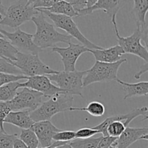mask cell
I'll return each instance as SVG.
<instances>
[{"instance_id":"1","label":"cell","mask_w":148,"mask_h":148,"mask_svg":"<svg viewBox=\"0 0 148 148\" xmlns=\"http://www.w3.org/2000/svg\"><path fill=\"white\" fill-rule=\"evenodd\" d=\"M36 27V31L33 35V43L41 49L53 48L59 43L69 44L72 42V37L68 34H63L55 28L53 24L46 20V16L39 12L31 19Z\"/></svg>"},{"instance_id":"2","label":"cell","mask_w":148,"mask_h":148,"mask_svg":"<svg viewBox=\"0 0 148 148\" xmlns=\"http://www.w3.org/2000/svg\"><path fill=\"white\" fill-rule=\"evenodd\" d=\"M73 95L61 92L49 98L48 101L41 103L40 106L30 112V117L35 122L51 121L52 117L61 112L68 111L72 107Z\"/></svg>"},{"instance_id":"3","label":"cell","mask_w":148,"mask_h":148,"mask_svg":"<svg viewBox=\"0 0 148 148\" xmlns=\"http://www.w3.org/2000/svg\"><path fill=\"white\" fill-rule=\"evenodd\" d=\"M114 25L119 46H121L124 53H130L139 56L148 63L147 51V27L141 29L137 27L134 33L128 37L119 35L116 21L111 22Z\"/></svg>"},{"instance_id":"4","label":"cell","mask_w":148,"mask_h":148,"mask_svg":"<svg viewBox=\"0 0 148 148\" xmlns=\"http://www.w3.org/2000/svg\"><path fill=\"white\" fill-rule=\"evenodd\" d=\"M127 62V59H121L114 63H105L95 61L93 66L85 71L82 79L83 88L95 82L116 81L119 69L122 64Z\"/></svg>"},{"instance_id":"5","label":"cell","mask_w":148,"mask_h":148,"mask_svg":"<svg viewBox=\"0 0 148 148\" xmlns=\"http://www.w3.org/2000/svg\"><path fill=\"white\" fill-rule=\"evenodd\" d=\"M38 12V11L27 0H16L6 10L4 17L0 20V25L16 28L30 21Z\"/></svg>"},{"instance_id":"6","label":"cell","mask_w":148,"mask_h":148,"mask_svg":"<svg viewBox=\"0 0 148 148\" xmlns=\"http://www.w3.org/2000/svg\"><path fill=\"white\" fill-rule=\"evenodd\" d=\"M10 62L20 69L23 75L27 77L53 75L59 72L45 64L37 54L18 51L14 61H10Z\"/></svg>"},{"instance_id":"7","label":"cell","mask_w":148,"mask_h":148,"mask_svg":"<svg viewBox=\"0 0 148 148\" xmlns=\"http://www.w3.org/2000/svg\"><path fill=\"white\" fill-rule=\"evenodd\" d=\"M85 71L79 72L75 70L72 72H58L53 75H49L47 77L56 86L62 89L65 92L70 95H82L83 83L82 79Z\"/></svg>"},{"instance_id":"8","label":"cell","mask_w":148,"mask_h":148,"mask_svg":"<svg viewBox=\"0 0 148 148\" xmlns=\"http://www.w3.org/2000/svg\"><path fill=\"white\" fill-rule=\"evenodd\" d=\"M38 11L41 12L45 16L50 18L53 21V25L56 27L65 30L68 33L69 36L76 38L79 42L82 43L84 46L89 49H101L103 47L97 46L93 43L88 40L79 30L77 25L72 17L69 16L62 15V14H56L53 13H51L46 10H41V9H36Z\"/></svg>"},{"instance_id":"9","label":"cell","mask_w":148,"mask_h":148,"mask_svg":"<svg viewBox=\"0 0 148 148\" xmlns=\"http://www.w3.org/2000/svg\"><path fill=\"white\" fill-rule=\"evenodd\" d=\"M0 33L7 38L12 45L19 52L25 53L38 55L43 49H40L33 43V35L27 33L20 29L17 28L13 33L6 31L4 29H0Z\"/></svg>"},{"instance_id":"10","label":"cell","mask_w":148,"mask_h":148,"mask_svg":"<svg viewBox=\"0 0 148 148\" xmlns=\"http://www.w3.org/2000/svg\"><path fill=\"white\" fill-rule=\"evenodd\" d=\"M43 95L40 92L27 88H23L10 101L12 111H28L32 112L41 104Z\"/></svg>"},{"instance_id":"11","label":"cell","mask_w":148,"mask_h":148,"mask_svg":"<svg viewBox=\"0 0 148 148\" xmlns=\"http://www.w3.org/2000/svg\"><path fill=\"white\" fill-rule=\"evenodd\" d=\"M89 49L82 44H75L72 42L66 48L55 46L52 48V51L57 53L61 56L65 72H72L76 70L75 66L77 59L82 53L89 52Z\"/></svg>"},{"instance_id":"12","label":"cell","mask_w":148,"mask_h":148,"mask_svg":"<svg viewBox=\"0 0 148 148\" xmlns=\"http://www.w3.org/2000/svg\"><path fill=\"white\" fill-rule=\"evenodd\" d=\"M27 79V80L23 83L20 82L19 88H27L36 90L46 98H51L59 92H64L52 83L47 75L28 77Z\"/></svg>"},{"instance_id":"13","label":"cell","mask_w":148,"mask_h":148,"mask_svg":"<svg viewBox=\"0 0 148 148\" xmlns=\"http://www.w3.org/2000/svg\"><path fill=\"white\" fill-rule=\"evenodd\" d=\"M128 0H98L92 7L85 8L78 12V16L92 14L95 10H103L110 17L111 22L116 21L118 12L126 4Z\"/></svg>"},{"instance_id":"14","label":"cell","mask_w":148,"mask_h":148,"mask_svg":"<svg viewBox=\"0 0 148 148\" xmlns=\"http://www.w3.org/2000/svg\"><path fill=\"white\" fill-rule=\"evenodd\" d=\"M31 130L34 132L41 147H50L53 143V136L60 131L51 121H40L35 122Z\"/></svg>"},{"instance_id":"15","label":"cell","mask_w":148,"mask_h":148,"mask_svg":"<svg viewBox=\"0 0 148 148\" xmlns=\"http://www.w3.org/2000/svg\"><path fill=\"white\" fill-rule=\"evenodd\" d=\"M140 140H148V129L127 127L124 132L116 140L112 145L117 148H128L133 143Z\"/></svg>"},{"instance_id":"16","label":"cell","mask_w":148,"mask_h":148,"mask_svg":"<svg viewBox=\"0 0 148 148\" xmlns=\"http://www.w3.org/2000/svg\"><path fill=\"white\" fill-rule=\"evenodd\" d=\"M89 52L92 53L95 61L105 63H114L118 62L121 59V56L124 54L123 49L119 45L108 49L103 48L101 49H90Z\"/></svg>"},{"instance_id":"17","label":"cell","mask_w":148,"mask_h":148,"mask_svg":"<svg viewBox=\"0 0 148 148\" xmlns=\"http://www.w3.org/2000/svg\"><path fill=\"white\" fill-rule=\"evenodd\" d=\"M4 123L12 124L21 130L31 128L35 121L30 117L28 111H11L4 119Z\"/></svg>"},{"instance_id":"18","label":"cell","mask_w":148,"mask_h":148,"mask_svg":"<svg viewBox=\"0 0 148 148\" xmlns=\"http://www.w3.org/2000/svg\"><path fill=\"white\" fill-rule=\"evenodd\" d=\"M116 82L121 85L124 91V99L132 98V97L145 96L148 92V82H140L137 83H129L124 82L119 79Z\"/></svg>"},{"instance_id":"19","label":"cell","mask_w":148,"mask_h":148,"mask_svg":"<svg viewBox=\"0 0 148 148\" xmlns=\"http://www.w3.org/2000/svg\"><path fill=\"white\" fill-rule=\"evenodd\" d=\"M134 7L132 14L136 20L137 26L141 29L147 27L145 17L148 10V0H133Z\"/></svg>"},{"instance_id":"20","label":"cell","mask_w":148,"mask_h":148,"mask_svg":"<svg viewBox=\"0 0 148 148\" xmlns=\"http://www.w3.org/2000/svg\"><path fill=\"white\" fill-rule=\"evenodd\" d=\"M41 10H46L51 13H53L56 14H62V15L69 16L70 17H77L78 14L73 9L70 4L65 1L64 0L59 1L49 8L41 9Z\"/></svg>"},{"instance_id":"21","label":"cell","mask_w":148,"mask_h":148,"mask_svg":"<svg viewBox=\"0 0 148 148\" xmlns=\"http://www.w3.org/2000/svg\"><path fill=\"white\" fill-rule=\"evenodd\" d=\"M68 111H86L88 114H90L92 116H102L104 115L106 111L105 106L101 103L98 101H92L90 103L87 107H81V108H75V107H71Z\"/></svg>"},{"instance_id":"22","label":"cell","mask_w":148,"mask_h":148,"mask_svg":"<svg viewBox=\"0 0 148 148\" xmlns=\"http://www.w3.org/2000/svg\"><path fill=\"white\" fill-rule=\"evenodd\" d=\"M20 81L11 82L0 87V101H10L15 97Z\"/></svg>"},{"instance_id":"23","label":"cell","mask_w":148,"mask_h":148,"mask_svg":"<svg viewBox=\"0 0 148 148\" xmlns=\"http://www.w3.org/2000/svg\"><path fill=\"white\" fill-rule=\"evenodd\" d=\"M18 51L4 38H0V58L14 61Z\"/></svg>"},{"instance_id":"24","label":"cell","mask_w":148,"mask_h":148,"mask_svg":"<svg viewBox=\"0 0 148 148\" xmlns=\"http://www.w3.org/2000/svg\"><path fill=\"white\" fill-rule=\"evenodd\" d=\"M20 140L28 148H37L39 145L37 136L30 128L21 130Z\"/></svg>"},{"instance_id":"25","label":"cell","mask_w":148,"mask_h":148,"mask_svg":"<svg viewBox=\"0 0 148 148\" xmlns=\"http://www.w3.org/2000/svg\"><path fill=\"white\" fill-rule=\"evenodd\" d=\"M103 138V136L97 138L75 139L69 142V144L72 148H96L98 143Z\"/></svg>"},{"instance_id":"26","label":"cell","mask_w":148,"mask_h":148,"mask_svg":"<svg viewBox=\"0 0 148 148\" xmlns=\"http://www.w3.org/2000/svg\"><path fill=\"white\" fill-rule=\"evenodd\" d=\"M0 73L14 75H23L19 69L10 62V60L0 58Z\"/></svg>"},{"instance_id":"27","label":"cell","mask_w":148,"mask_h":148,"mask_svg":"<svg viewBox=\"0 0 148 148\" xmlns=\"http://www.w3.org/2000/svg\"><path fill=\"white\" fill-rule=\"evenodd\" d=\"M17 138V134H8L0 131V148H13L14 142Z\"/></svg>"},{"instance_id":"28","label":"cell","mask_w":148,"mask_h":148,"mask_svg":"<svg viewBox=\"0 0 148 148\" xmlns=\"http://www.w3.org/2000/svg\"><path fill=\"white\" fill-rule=\"evenodd\" d=\"M76 139L75 132L74 131H62L60 130L58 132L55 133L53 136V140L54 142H61V143H69L72 140Z\"/></svg>"},{"instance_id":"29","label":"cell","mask_w":148,"mask_h":148,"mask_svg":"<svg viewBox=\"0 0 148 148\" xmlns=\"http://www.w3.org/2000/svg\"><path fill=\"white\" fill-rule=\"evenodd\" d=\"M12 111L10 101H0V131L5 132L4 129V119Z\"/></svg>"},{"instance_id":"30","label":"cell","mask_w":148,"mask_h":148,"mask_svg":"<svg viewBox=\"0 0 148 148\" xmlns=\"http://www.w3.org/2000/svg\"><path fill=\"white\" fill-rule=\"evenodd\" d=\"M28 77L25 75H14L0 73V87L11 82H17L22 79H27Z\"/></svg>"},{"instance_id":"31","label":"cell","mask_w":148,"mask_h":148,"mask_svg":"<svg viewBox=\"0 0 148 148\" xmlns=\"http://www.w3.org/2000/svg\"><path fill=\"white\" fill-rule=\"evenodd\" d=\"M100 133L98 130H94L93 128H82L75 132V137L76 139H87L90 138L95 134Z\"/></svg>"},{"instance_id":"32","label":"cell","mask_w":148,"mask_h":148,"mask_svg":"<svg viewBox=\"0 0 148 148\" xmlns=\"http://www.w3.org/2000/svg\"><path fill=\"white\" fill-rule=\"evenodd\" d=\"M62 0H36L33 6L36 9L49 8Z\"/></svg>"},{"instance_id":"33","label":"cell","mask_w":148,"mask_h":148,"mask_svg":"<svg viewBox=\"0 0 148 148\" xmlns=\"http://www.w3.org/2000/svg\"><path fill=\"white\" fill-rule=\"evenodd\" d=\"M72 5L74 10L77 12L87 8V0H64Z\"/></svg>"},{"instance_id":"34","label":"cell","mask_w":148,"mask_h":148,"mask_svg":"<svg viewBox=\"0 0 148 148\" xmlns=\"http://www.w3.org/2000/svg\"><path fill=\"white\" fill-rule=\"evenodd\" d=\"M116 139L117 138L109 137V136H107V137L103 136V138L98 143L96 148H109L114 144V143L116 141Z\"/></svg>"},{"instance_id":"35","label":"cell","mask_w":148,"mask_h":148,"mask_svg":"<svg viewBox=\"0 0 148 148\" xmlns=\"http://www.w3.org/2000/svg\"><path fill=\"white\" fill-rule=\"evenodd\" d=\"M50 148H72L69 143H61V142H54L52 143Z\"/></svg>"},{"instance_id":"36","label":"cell","mask_w":148,"mask_h":148,"mask_svg":"<svg viewBox=\"0 0 148 148\" xmlns=\"http://www.w3.org/2000/svg\"><path fill=\"white\" fill-rule=\"evenodd\" d=\"M147 64L148 63L145 64L143 65V69H140V70L139 71V72H137V73L135 75H134V78H135V79H140V77L142 76V75H143V74H144V73H145V72H147Z\"/></svg>"},{"instance_id":"37","label":"cell","mask_w":148,"mask_h":148,"mask_svg":"<svg viewBox=\"0 0 148 148\" xmlns=\"http://www.w3.org/2000/svg\"><path fill=\"white\" fill-rule=\"evenodd\" d=\"M13 148H28L20 139L17 138L14 142Z\"/></svg>"},{"instance_id":"38","label":"cell","mask_w":148,"mask_h":148,"mask_svg":"<svg viewBox=\"0 0 148 148\" xmlns=\"http://www.w3.org/2000/svg\"><path fill=\"white\" fill-rule=\"evenodd\" d=\"M5 12H6V10L5 8H4V5H3V4H1V1H0V20H1V19L2 18L3 16L4 15Z\"/></svg>"},{"instance_id":"39","label":"cell","mask_w":148,"mask_h":148,"mask_svg":"<svg viewBox=\"0 0 148 148\" xmlns=\"http://www.w3.org/2000/svg\"><path fill=\"white\" fill-rule=\"evenodd\" d=\"M98 0H87V8L92 7Z\"/></svg>"},{"instance_id":"40","label":"cell","mask_w":148,"mask_h":148,"mask_svg":"<svg viewBox=\"0 0 148 148\" xmlns=\"http://www.w3.org/2000/svg\"><path fill=\"white\" fill-rule=\"evenodd\" d=\"M35 1H36V0H27V1H28L30 4H33V3H34Z\"/></svg>"},{"instance_id":"41","label":"cell","mask_w":148,"mask_h":148,"mask_svg":"<svg viewBox=\"0 0 148 148\" xmlns=\"http://www.w3.org/2000/svg\"><path fill=\"white\" fill-rule=\"evenodd\" d=\"M0 38H4V36H3V35L1 34V33H0Z\"/></svg>"},{"instance_id":"42","label":"cell","mask_w":148,"mask_h":148,"mask_svg":"<svg viewBox=\"0 0 148 148\" xmlns=\"http://www.w3.org/2000/svg\"><path fill=\"white\" fill-rule=\"evenodd\" d=\"M109 148H117V147H115V146H114V145H111V147H110Z\"/></svg>"},{"instance_id":"43","label":"cell","mask_w":148,"mask_h":148,"mask_svg":"<svg viewBox=\"0 0 148 148\" xmlns=\"http://www.w3.org/2000/svg\"><path fill=\"white\" fill-rule=\"evenodd\" d=\"M51 147V146L50 147H38L37 148H50Z\"/></svg>"},{"instance_id":"44","label":"cell","mask_w":148,"mask_h":148,"mask_svg":"<svg viewBox=\"0 0 148 148\" xmlns=\"http://www.w3.org/2000/svg\"><path fill=\"white\" fill-rule=\"evenodd\" d=\"M0 1H1V0H0Z\"/></svg>"}]
</instances>
